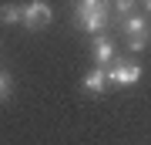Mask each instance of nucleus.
<instances>
[{
  "mask_svg": "<svg viewBox=\"0 0 151 145\" xmlns=\"http://www.w3.org/2000/svg\"><path fill=\"white\" fill-rule=\"evenodd\" d=\"M104 85H108V74H104L101 68H94V71H87V74H84V88H87L91 95H101Z\"/></svg>",
  "mask_w": 151,
  "mask_h": 145,
  "instance_id": "nucleus-5",
  "label": "nucleus"
},
{
  "mask_svg": "<svg viewBox=\"0 0 151 145\" xmlns=\"http://www.w3.org/2000/svg\"><path fill=\"white\" fill-rule=\"evenodd\" d=\"M91 58H94V64H108V61L114 58L111 41H108V37H97V41H94V47H91Z\"/></svg>",
  "mask_w": 151,
  "mask_h": 145,
  "instance_id": "nucleus-4",
  "label": "nucleus"
},
{
  "mask_svg": "<svg viewBox=\"0 0 151 145\" xmlns=\"http://www.w3.org/2000/svg\"><path fill=\"white\" fill-rule=\"evenodd\" d=\"M10 95H14V78L10 71H0V101H7Z\"/></svg>",
  "mask_w": 151,
  "mask_h": 145,
  "instance_id": "nucleus-10",
  "label": "nucleus"
},
{
  "mask_svg": "<svg viewBox=\"0 0 151 145\" xmlns=\"http://www.w3.org/2000/svg\"><path fill=\"white\" fill-rule=\"evenodd\" d=\"M141 7H145V10H148V14H151V0H141Z\"/></svg>",
  "mask_w": 151,
  "mask_h": 145,
  "instance_id": "nucleus-12",
  "label": "nucleus"
},
{
  "mask_svg": "<svg viewBox=\"0 0 151 145\" xmlns=\"http://www.w3.org/2000/svg\"><path fill=\"white\" fill-rule=\"evenodd\" d=\"M74 24L87 34H101L108 27V10H97V14H84V17H74Z\"/></svg>",
  "mask_w": 151,
  "mask_h": 145,
  "instance_id": "nucleus-3",
  "label": "nucleus"
},
{
  "mask_svg": "<svg viewBox=\"0 0 151 145\" xmlns=\"http://www.w3.org/2000/svg\"><path fill=\"white\" fill-rule=\"evenodd\" d=\"M151 47V34H134V37H128V51L131 54H141Z\"/></svg>",
  "mask_w": 151,
  "mask_h": 145,
  "instance_id": "nucleus-9",
  "label": "nucleus"
},
{
  "mask_svg": "<svg viewBox=\"0 0 151 145\" xmlns=\"http://www.w3.org/2000/svg\"><path fill=\"white\" fill-rule=\"evenodd\" d=\"M0 24H24V7L20 4H0Z\"/></svg>",
  "mask_w": 151,
  "mask_h": 145,
  "instance_id": "nucleus-7",
  "label": "nucleus"
},
{
  "mask_svg": "<svg viewBox=\"0 0 151 145\" xmlns=\"http://www.w3.org/2000/svg\"><path fill=\"white\" fill-rule=\"evenodd\" d=\"M138 0H114V10H118L121 17H131V10H134Z\"/></svg>",
  "mask_w": 151,
  "mask_h": 145,
  "instance_id": "nucleus-11",
  "label": "nucleus"
},
{
  "mask_svg": "<svg viewBox=\"0 0 151 145\" xmlns=\"http://www.w3.org/2000/svg\"><path fill=\"white\" fill-rule=\"evenodd\" d=\"M108 81H111V85H118V88L138 85V81H141V64H138V61H118V64H111Z\"/></svg>",
  "mask_w": 151,
  "mask_h": 145,
  "instance_id": "nucleus-2",
  "label": "nucleus"
},
{
  "mask_svg": "<svg viewBox=\"0 0 151 145\" xmlns=\"http://www.w3.org/2000/svg\"><path fill=\"white\" fill-rule=\"evenodd\" d=\"M97 10H108L101 0H77L74 4V17H84V14H97Z\"/></svg>",
  "mask_w": 151,
  "mask_h": 145,
  "instance_id": "nucleus-8",
  "label": "nucleus"
},
{
  "mask_svg": "<svg viewBox=\"0 0 151 145\" xmlns=\"http://www.w3.org/2000/svg\"><path fill=\"white\" fill-rule=\"evenodd\" d=\"M124 34H128V37H134V34H148V17H145V14L124 17Z\"/></svg>",
  "mask_w": 151,
  "mask_h": 145,
  "instance_id": "nucleus-6",
  "label": "nucleus"
},
{
  "mask_svg": "<svg viewBox=\"0 0 151 145\" xmlns=\"http://www.w3.org/2000/svg\"><path fill=\"white\" fill-rule=\"evenodd\" d=\"M54 20V10H50L47 0H30V4H24V27L27 31H40V27H47Z\"/></svg>",
  "mask_w": 151,
  "mask_h": 145,
  "instance_id": "nucleus-1",
  "label": "nucleus"
}]
</instances>
